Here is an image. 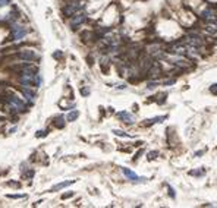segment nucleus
<instances>
[{
    "label": "nucleus",
    "instance_id": "1",
    "mask_svg": "<svg viewBox=\"0 0 217 208\" xmlns=\"http://www.w3.org/2000/svg\"><path fill=\"white\" fill-rule=\"evenodd\" d=\"M82 7L84 6L81 3H78V2L68 3V5H65V7H63V15H65V16H73L75 13H78Z\"/></svg>",
    "mask_w": 217,
    "mask_h": 208
},
{
    "label": "nucleus",
    "instance_id": "2",
    "mask_svg": "<svg viewBox=\"0 0 217 208\" xmlns=\"http://www.w3.org/2000/svg\"><path fill=\"white\" fill-rule=\"evenodd\" d=\"M87 21V15L85 13H75L71 19V28L72 29H76L79 25H82V23Z\"/></svg>",
    "mask_w": 217,
    "mask_h": 208
},
{
    "label": "nucleus",
    "instance_id": "3",
    "mask_svg": "<svg viewBox=\"0 0 217 208\" xmlns=\"http://www.w3.org/2000/svg\"><path fill=\"white\" fill-rule=\"evenodd\" d=\"M118 117H119L120 120H123L126 125H132L134 122H135V117H134L131 113H128V112H120V113H118Z\"/></svg>",
    "mask_w": 217,
    "mask_h": 208
},
{
    "label": "nucleus",
    "instance_id": "4",
    "mask_svg": "<svg viewBox=\"0 0 217 208\" xmlns=\"http://www.w3.org/2000/svg\"><path fill=\"white\" fill-rule=\"evenodd\" d=\"M18 57H19L21 60H28V62H31V60H35L37 54H35L34 51H31V50H25V51H21V53L18 54Z\"/></svg>",
    "mask_w": 217,
    "mask_h": 208
},
{
    "label": "nucleus",
    "instance_id": "5",
    "mask_svg": "<svg viewBox=\"0 0 217 208\" xmlns=\"http://www.w3.org/2000/svg\"><path fill=\"white\" fill-rule=\"evenodd\" d=\"M27 28H24V27H15L13 28V38L15 40H21L24 38L25 35H27Z\"/></svg>",
    "mask_w": 217,
    "mask_h": 208
},
{
    "label": "nucleus",
    "instance_id": "6",
    "mask_svg": "<svg viewBox=\"0 0 217 208\" xmlns=\"http://www.w3.org/2000/svg\"><path fill=\"white\" fill-rule=\"evenodd\" d=\"M123 170V175L126 176V177H129V179H132L134 182H139V180H144V179H141V177H138V175H135L132 170H129L128 167H123L122 169Z\"/></svg>",
    "mask_w": 217,
    "mask_h": 208
},
{
    "label": "nucleus",
    "instance_id": "7",
    "mask_svg": "<svg viewBox=\"0 0 217 208\" xmlns=\"http://www.w3.org/2000/svg\"><path fill=\"white\" fill-rule=\"evenodd\" d=\"M147 73H148V78H151V79L157 78V76H159V73H160V66H159L157 63H154V65L151 66V69H150Z\"/></svg>",
    "mask_w": 217,
    "mask_h": 208
},
{
    "label": "nucleus",
    "instance_id": "8",
    "mask_svg": "<svg viewBox=\"0 0 217 208\" xmlns=\"http://www.w3.org/2000/svg\"><path fill=\"white\" fill-rule=\"evenodd\" d=\"M21 91H22V94H24V97L27 98L28 101H34V98H35V92L34 91H31V90H28V88H21Z\"/></svg>",
    "mask_w": 217,
    "mask_h": 208
},
{
    "label": "nucleus",
    "instance_id": "9",
    "mask_svg": "<svg viewBox=\"0 0 217 208\" xmlns=\"http://www.w3.org/2000/svg\"><path fill=\"white\" fill-rule=\"evenodd\" d=\"M167 119V116H160V117H153V119H148L145 120V125L147 126H151V125H154V123H161L163 120Z\"/></svg>",
    "mask_w": 217,
    "mask_h": 208
},
{
    "label": "nucleus",
    "instance_id": "10",
    "mask_svg": "<svg viewBox=\"0 0 217 208\" xmlns=\"http://www.w3.org/2000/svg\"><path fill=\"white\" fill-rule=\"evenodd\" d=\"M72 183H75V180H66V182L57 183V185H54V186L52 188V192H54V191H59V189H63V188H66V186L72 185Z\"/></svg>",
    "mask_w": 217,
    "mask_h": 208
},
{
    "label": "nucleus",
    "instance_id": "11",
    "mask_svg": "<svg viewBox=\"0 0 217 208\" xmlns=\"http://www.w3.org/2000/svg\"><path fill=\"white\" fill-rule=\"evenodd\" d=\"M78 116H79V112H78V110H73V112L68 113L66 120H68V122H75L76 119H78Z\"/></svg>",
    "mask_w": 217,
    "mask_h": 208
},
{
    "label": "nucleus",
    "instance_id": "12",
    "mask_svg": "<svg viewBox=\"0 0 217 208\" xmlns=\"http://www.w3.org/2000/svg\"><path fill=\"white\" fill-rule=\"evenodd\" d=\"M204 173H206V169H201V170H191V172H189L191 176H195V177H200V176H202Z\"/></svg>",
    "mask_w": 217,
    "mask_h": 208
},
{
    "label": "nucleus",
    "instance_id": "13",
    "mask_svg": "<svg viewBox=\"0 0 217 208\" xmlns=\"http://www.w3.org/2000/svg\"><path fill=\"white\" fill-rule=\"evenodd\" d=\"M175 65L179 66V68H188V66H191L189 62H186V60H182V59H177L176 62H175Z\"/></svg>",
    "mask_w": 217,
    "mask_h": 208
},
{
    "label": "nucleus",
    "instance_id": "14",
    "mask_svg": "<svg viewBox=\"0 0 217 208\" xmlns=\"http://www.w3.org/2000/svg\"><path fill=\"white\" fill-rule=\"evenodd\" d=\"M54 125H56V128H63V126H65V123H63V117H62V116H59V117H56V119H54Z\"/></svg>",
    "mask_w": 217,
    "mask_h": 208
},
{
    "label": "nucleus",
    "instance_id": "15",
    "mask_svg": "<svg viewBox=\"0 0 217 208\" xmlns=\"http://www.w3.org/2000/svg\"><path fill=\"white\" fill-rule=\"evenodd\" d=\"M159 157V151H151V152H148L147 154V158L151 161V160H156V158Z\"/></svg>",
    "mask_w": 217,
    "mask_h": 208
},
{
    "label": "nucleus",
    "instance_id": "16",
    "mask_svg": "<svg viewBox=\"0 0 217 208\" xmlns=\"http://www.w3.org/2000/svg\"><path fill=\"white\" fill-rule=\"evenodd\" d=\"M113 133H114V135H118V136H128V138L131 136V135H128L126 132H123V130H118V129H114V130H113Z\"/></svg>",
    "mask_w": 217,
    "mask_h": 208
},
{
    "label": "nucleus",
    "instance_id": "17",
    "mask_svg": "<svg viewBox=\"0 0 217 208\" xmlns=\"http://www.w3.org/2000/svg\"><path fill=\"white\" fill-rule=\"evenodd\" d=\"M46 135H47V132H46V130H38L35 136H37V138H43V136H46Z\"/></svg>",
    "mask_w": 217,
    "mask_h": 208
},
{
    "label": "nucleus",
    "instance_id": "18",
    "mask_svg": "<svg viewBox=\"0 0 217 208\" xmlns=\"http://www.w3.org/2000/svg\"><path fill=\"white\" fill-rule=\"evenodd\" d=\"M72 197H73V192H68V193L62 195V199H68V198H72Z\"/></svg>",
    "mask_w": 217,
    "mask_h": 208
},
{
    "label": "nucleus",
    "instance_id": "19",
    "mask_svg": "<svg viewBox=\"0 0 217 208\" xmlns=\"http://www.w3.org/2000/svg\"><path fill=\"white\" fill-rule=\"evenodd\" d=\"M210 91L214 94V95H217V84H213L211 87H210Z\"/></svg>",
    "mask_w": 217,
    "mask_h": 208
},
{
    "label": "nucleus",
    "instance_id": "20",
    "mask_svg": "<svg viewBox=\"0 0 217 208\" xmlns=\"http://www.w3.org/2000/svg\"><path fill=\"white\" fill-rule=\"evenodd\" d=\"M81 94L82 95H88L90 94V88H81Z\"/></svg>",
    "mask_w": 217,
    "mask_h": 208
},
{
    "label": "nucleus",
    "instance_id": "21",
    "mask_svg": "<svg viewBox=\"0 0 217 208\" xmlns=\"http://www.w3.org/2000/svg\"><path fill=\"white\" fill-rule=\"evenodd\" d=\"M53 57H54V59H60V57H62V51L57 50L56 53H53Z\"/></svg>",
    "mask_w": 217,
    "mask_h": 208
},
{
    "label": "nucleus",
    "instance_id": "22",
    "mask_svg": "<svg viewBox=\"0 0 217 208\" xmlns=\"http://www.w3.org/2000/svg\"><path fill=\"white\" fill-rule=\"evenodd\" d=\"M142 152H144V150H139V151H138V152H136V155H135V157H134V161H135V160H138V158H139V155H141V154H142Z\"/></svg>",
    "mask_w": 217,
    "mask_h": 208
},
{
    "label": "nucleus",
    "instance_id": "23",
    "mask_svg": "<svg viewBox=\"0 0 217 208\" xmlns=\"http://www.w3.org/2000/svg\"><path fill=\"white\" fill-rule=\"evenodd\" d=\"M9 198H25V195H7Z\"/></svg>",
    "mask_w": 217,
    "mask_h": 208
},
{
    "label": "nucleus",
    "instance_id": "24",
    "mask_svg": "<svg viewBox=\"0 0 217 208\" xmlns=\"http://www.w3.org/2000/svg\"><path fill=\"white\" fill-rule=\"evenodd\" d=\"M169 195H170L172 198H175V197H176V195H175V191H173V188H170V186H169Z\"/></svg>",
    "mask_w": 217,
    "mask_h": 208
},
{
    "label": "nucleus",
    "instance_id": "25",
    "mask_svg": "<svg viewBox=\"0 0 217 208\" xmlns=\"http://www.w3.org/2000/svg\"><path fill=\"white\" fill-rule=\"evenodd\" d=\"M6 5H9V0H0V7L6 6Z\"/></svg>",
    "mask_w": 217,
    "mask_h": 208
}]
</instances>
